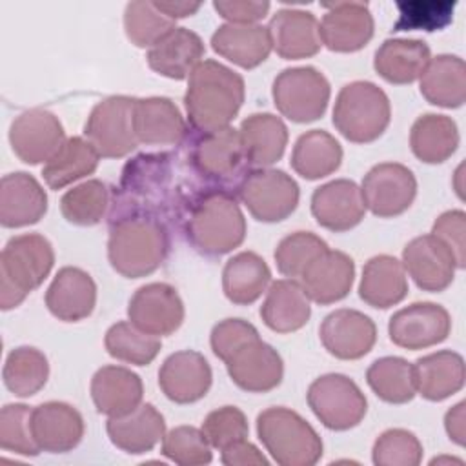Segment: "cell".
<instances>
[{
	"label": "cell",
	"instance_id": "6da1fadb",
	"mask_svg": "<svg viewBox=\"0 0 466 466\" xmlns=\"http://www.w3.org/2000/svg\"><path fill=\"white\" fill-rule=\"evenodd\" d=\"M244 96V78L237 71L217 60H202L189 75L184 93L187 122L197 133L229 127Z\"/></svg>",
	"mask_w": 466,
	"mask_h": 466
},
{
	"label": "cell",
	"instance_id": "7a4b0ae2",
	"mask_svg": "<svg viewBox=\"0 0 466 466\" xmlns=\"http://www.w3.org/2000/svg\"><path fill=\"white\" fill-rule=\"evenodd\" d=\"M169 253V231L158 215L120 213L111 217L107 258L126 279H140L157 271Z\"/></svg>",
	"mask_w": 466,
	"mask_h": 466
},
{
	"label": "cell",
	"instance_id": "3957f363",
	"mask_svg": "<svg viewBox=\"0 0 466 466\" xmlns=\"http://www.w3.org/2000/svg\"><path fill=\"white\" fill-rule=\"evenodd\" d=\"M182 224L187 242L204 257H222L246 238L244 213L224 187L197 193L184 208Z\"/></svg>",
	"mask_w": 466,
	"mask_h": 466
},
{
	"label": "cell",
	"instance_id": "277c9868",
	"mask_svg": "<svg viewBox=\"0 0 466 466\" xmlns=\"http://www.w3.org/2000/svg\"><path fill=\"white\" fill-rule=\"evenodd\" d=\"M55 251L40 233L11 237L0 255V308L13 309L51 273Z\"/></svg>",
	"mask_w": 466,
	"mask_h": 466
},
{
	"label": "cell",
	"instance_id": "5b68a950",
	"mask_svg": "<svg viewBox=\"0 0 466 466\" xmlns=\"http://www.w3.org/2000/svg\"><path fill=\"white\" fill-rule=\"evenodd\" d=\"M257 435L280 466H313L322 457V439L297 411L273 406L257 415Z\"/></svg>",
	"mask_w": 466,
	"mask_h": 466
},
{
	"label": "cell",
	"instance_id": "8992f818",
	"mask_svg": "<svg viewBox=\"0 0 466 466\" xmlns=\"http://www.w3.org/2000/svg\"><path fill=\"white\" fill-rule=\"evenodd\" d=\"M390 120V98L373 82H350L335 98L333 126L353 144H370L377 140L388 129Z\"/></svg>",
	"mask_w": 466,
	"mask_h": 466
},
{
	"label": "cell",
	"instance_id": "52a82bcc",
	"mask_svg": "<svg viewBox=\"0 0 466 466\" xmlns=\"http://www.w3.org/2000/svg\"><path fill=\"white\" fill-rule=\"evenodd\" d=\"M237 195L251 217L266 224L286 220L297 209L300 198L295 178L273 167L246 171L237 184Z\"/></svg>",
	"mask_w": 466,
	"mask_h": 466
},
{
	"label": "cell",
	"instance_id": "ba28073f",
	"mask_svg": "<svg viewBox=\"0 0 466 466\" xmlns=\"http://www.w3.org/2000/svg\"><path fill=\"white\" fill-rule=\"evenodd\" d=\"M328 78L311 66L280 71L271 87L273 104L282 116L297 124L319 120L329 102Z\"/></svg>",
	"mask_w": 466,
	"mask_h": 466
},
{
	"label": "cell",
	"instance_id": "9c48e42d",
	"mask_svg": "<svg viewBox=\"0 0 466 466\" xmlns=\"http://www.w3.org/2000/svg\"><path fill=\"white\" fill-rule=\"evenodd\" d=\"M315 417L333 431H346L360 424L368 411V400L355 380L342 373L317 377L306 393Z\"/></svg>",
	"mask_w": 466,
	"mask_h": 466
},
{
	"label": "cell",
	"instance_id": "30bf717a",
	"mask_svg": "<svg viewBox=\"0 0 466 466\" xmlns=\"http://www.w3.org/2000/svg\"><path fill=\"white\" fill-rule=\"evenodd\" d=\"M135 100L133 96L113 95L91 109L84 124V138L102 158H122L138 146L133 127Z\"/></svg>",
	"mask_w": 466,
	"mask_h": 466
},
{
	"label": "cell",
	"instance_id": "8fae6325",
	"mask_svg": "<svg viewBox=\"0 0 466 466\" xmlns=\"http://www.w3.org/2000/svg\"><path fill=\"white\" fill-rule=\"evenodd\" d=\"M171 182V160L169 155H138L129 160L122 171L118 197V213H153L157 206L166 202V195ZM111 215V217H113Z\"/></svg>",
	"mask_w": 466,
	"mask_h": 466
},
{
	"label": "cell",
	"instance_id": "7c38bea8",
	"mask_svg": "<svg viewBox=\"0 0 466 466\" xmlns=\"http://www.w3.org/2000/svg\"><path fill=\"white\" fill-rule=\"evenodd\" d=\"M189 164L198 177L213 184H226L244 175L248 162L238 129L229 126L211 133H198L189 147Z\"/></svg>",
	"mask_w": 466,
	"mask_h": 466
},
{
	"label": "cell",
	"instance_id": "4fadbf2b",
	"mask_svg": "<svg viewBox=\"0 0 466 466\" xmlns=\"http://www.w3.org/2000/svg\"><path fill=\"white\" fill-rule=\"evenodd\" d=\"M362 200L379 218H391L410 209L417 195V178L410 167L399 162L373 166L362 178Z\"/></svg>",
	"mask_w": 466,
	"mask_h": 466
},
{
	"label": "cell",
	"instance_id": "5bb4252c",
	"mask_svg": "<svg viewBox=\"0 0 466 466\" xmlns=\"http://www.w3.org/2000/svg\"><path fill=\"white\" fill-rule=\"evenodd\" d=\"M66 142L64 126L58 116L47 109H27L20 113L9 127V144L13 153L24 164H46Z\"/></svg>",
	"mask_w": 466,
	"mask_h": 466
},
{
	"label": "cell",
	"instance_id": "9a60e30c",
	"mask_svg": "<svg viewBox=\"0 0 466 466\" xmlns=\"http://www.w3.org/2000/svg\"><path fill=\"white\" fill-rule=\"evenodd\" d=\"M184 315L186 309L178 291L166 282L140 286L127 302L129 322L155 337L175 333L182 326Z\"/></svg>",
	"mask_w": 466,
	"mask_h": 466
},
{
	"label": "cell",
	"instance_id": "2e32d148",
	"mask_svg": "<svg viewBox=\"0 0 466 466\" xmlns=\"http://www.w3.org/2000/svg\"><path fill=\"white\" fill-rule=\"evenodd\" d=\"M451 319L446 308L435 302H413L390 317V340L404 350H426L448 339Z\"/></svg>",
	"mask_w": 466,
	"mask_h": 466
},
{
	"label": "cell",
	"instance_id": "e0dca14e",
	"mask_svg": "<svg viewBox=\"0 0 466 466\" xmlns=\"http://www.w3.org/2000/svg\"><path fill=\"white\" fill-rule=\"evenodd\" d=\"M402 266L413 282L430 293L444 291L459 269L451 249L431 233L415 237L404 246Z\"/></svg>",
	"mask_w": 466,
	"mask_h": 466
},
{
	"label": "cell",
	"instance_id": "ac0fdd59",
	"mask_svg": "<svg viewBox=\"0 0 466 466\" xmlns=\"http://www.w3.org/2000/svg\"><path fill=\"white\" fill-rule=\"evenodd\" d=\"M224 364L229 379L248 393L271 391L284 377L280 353L260 337L242 344Z\"/></svg>",
	"mask_w": 466,
	"mask_h": 466
},
{
	"label": "cell",
	"instance_id": "d6986e66",
	"mask_svg": "<svg viewBox=\"0 0 466 466\" xmlns=\"http://www.w3.org/2000/svg\"><path fill=\"white\" fill-rule=\"evenodd\" d=\"M319 337L324 350L340 360H357L371 351L377 340L375 322L350 308H340L324 317Z\"/></svg>",
	"mask_w": 466,
	"mask_h": 466
},
{
	"label": "cell",
	"instance_id": "ffe728a7",
	"mask_svg": "<svg viewBox=\"0 0 466 466\" xmlns=\"http://www.w3.org/2000/svg\"><path fill=\"white\" fill-rule=\"evenodd\" d=\"M326 15L319 22L320 42L335 53H355L373 36V16L364 2L324 4Z\"/></svg>",
	"mask_w": 466,
	"mask_h": 466
},
{
	"label": "cell",
	"instance_id": "44dd1931",
	"mask_svg": "<svg viewBox=\"0 0 466 466\" xmlns=\"http://www.w3.org/2000/svg\"><path fill=\"white\" fill-rule=\"evenodd\" d=\"M213 382L209 362L193 350L171 353L158 370V386L175 404H191L206 397Z\"/></svg>",
	"mask_w": 466,
	"mask_h": 466
},
{
	"label": "cell",
	"instance_id": "7402d4cb",
	"mask_svg": "<svg viewBox=\"0 0 466 466\" xmlns=\"http://www.w3.org/2000/svg\"><path fill=\"white\" fill-rule=\"evenodd\" d=\"M31 431L40 451L67 453L84 437V419L75 406L47 400L31 410Z\"/></svg>",
	"mask_w": 466,
	"mask_h": 466
},
{
	"label": "cell",
	"instance_id": "603a6c76",
	"mask_svg": "<svg viewBox=\"0 0 466 466\" xmlns=\"http://www.w3.org/2000/svg\"><path fill=\"white\" fill-rule=\"evenodd\" d=\"M366 206L360 187L348 178H335L319 186L311 195V215L317 224L335 231H350L364 218Z\"/></svg>",
	"mask_w": 466,
	"mask_h": 466
},
{
	"label": "cell",
	"instance_id": "cb8c5ba5",
	"mask_svg": "<svg viewBox=\"0 0 466 466\" xmlns=\"http://www.w3.org/2000/svg\"><path fill=\"white\" fill-rule=\"evenodd\" d=\"M355 279V262L339 249H326L315 257L299 277L309 300L328 306L342 300L351 291Z\"/></svg>",
	"mask_w": 466,
	"mask_h": 466
},
{
	"label": "cell",
	"instance_id": "d4e9b609",
	"mask_svg": "<svg viewBox=\"0 0 466 466\" xmlns=\"http://www.w3.org/2000/svg\"><path fill=\"white\" fill-rule=\"evenodd\" d=\"M271 49L284 60H300L317 55L322 47L319 20L304 9H279L268 25Z\"/></svg>",
	"mask_w": 466,
	"mask_h": 466
},
{
	"label": "cell",
	"instance_id": "484cf974",
	"mask_svg": "<svg viewBox=\"0 0 466 466\" xmlns=\"http://www.w3.org/2000/svg\"><path fill=\"white\" fill-rule=\"evenodd\" d=\"M96 304V284L93 277L75 266H64L53 277L46 291V306L62 322L87 319Z\"/></svg>",
	"mask_w": 466,
	"mask_h": 466
},
{
	"label": "cell",
	"instance_id": "4316f807",
	"mask_svg": "<svg viewBox=\"0 0 466 466\" xmlns=\"http://www.w3.org/2000/svg\"><path fill=\"white\" fill-rule=\"evenodd\" d=\"M47 211V195L42 184L25 171L7 173L0 182V224L25 228L36 224Z\"/></svg>",
	"mask_w": 466,
	"mask_h": 466
},
{
	"label": "cell",
	"instance_id": "83f0119b",
	"mask_svg": "<svg viewBox=\"0 0 466 466\" xmlns=\"http://www.w3.org/2000/svg\"><path fill=\"white\" fill-rule=\"evenodd\" d=\"M133 127L138 144L146 146H177L187 133L178 107L166 96L137 98Z\"/></svg>",
	"mask_w": 466,
	"mask_h": 466
},
{
	"label": "cell",
	"instance_id": "f1b7e54d",
	"mask_svg": "<svg viewBox=\"0 0 466 466\" xmlns=\"http://www.w3.org/2000/svg\"><path fill=\"white\" fill-rule=\"evenodd\" d=\"M106 431L113 446L129 453L142 455L151 451L166 435V420L162 413L149 402H140L133 411L109 417Z\"/></svg>",
	"mask_w": 466,
	"mask_h": 466
},
{
	"label": "cell",
	"instance_id": "f546056e",
	"mask_svg": "<svg viewBox=\"0 0 466 466\" xmlns=\"http://www.w3.org/2000/svg\"><path fill=\"white\" fill-rule=\"evenodd\" d=\"M144 397L142 379L124 366H102L91 379V399L98 413L120 417L133 411Z\"/></svg>",
	"mask_w": 466,
	"mask_h": 466
},
{
	"label": "cell",
	"instance_id": "4dcf8cb0",
	"mask_svg": "<svg viewBox=\"0 0 466 466\" xmlns=\"http://www.w3.org/2000/svg\"><path fill=\"white\" fill-rule=\"evenodd\" d=\"M204 42L186 27H175L147 51V66L171 80L189 78L193 69L202 62Z\"/></svg>",
	"mask_w": 466,
	"mask_h": 466
},
{
	"label": "cell",
	"instance_id": "1f68e13d",
	"mask_svg": "<svg viewBox=\"0 0 466 466\" xmlns=\"http://www.w3.org/2000/svg\"><path fill=\"white\" fill-rule=\"evenodd\" d=\"M211 47L228 62L253 69L266 62L271 53L268 27L260 24H222L211 35Z\"/></svg>",
	"mask_w": 466,
	"mask_h": 466
},
{
	"label": "cell",
	"instance_id": "d6a6232c",
	"mask_svg": "<svg viewBox=\"0 0 466 466\" xmlns=\"http://www.w3.org/2000/svg\"><path fill=\"white\" fill-rule=\"evenodd\" d=\"M309 315V297L299 280L279 279L269 284L260 306V317L271 331L293 333L308 324Z\"/></svg>",
	"mask_w": 466,
	"mask_h": 466
},
{
	"label": "cell",
	"instance_id": "836d02e7",
	"mask_svg": "<svg viewBox=\"0 0 466 466\" xmlns=\"http://www.w3.org/2000/svg\"><path fill=\"white\" fill-rule=\"evenodd\" d=\"M246 162L253 167H269L279 162L288 146V127L273 113H253L238 127Z\"/></svg>",
	"mask_w": 466,
	"mask_h": 466
},
{
	"label": "cell",
	"instance_id": "e575fe53",
	"mask_svg": "<svg viewBox=\"0 0 466 466\" xmlns=\"http://www.w3.org/2000/svg\"><path fill=\"white\" fill-rule=\"evenodd\" d=\"M431 58L430 46L417 38H388L375 51L373 67L390 84L404 86L420 78Z\"/></svg>",
	"mask_w": 466,
	"mask_h": 466
},
{
	"label": "cell",
	"instance_id": "d590c367",
	"mask_svg": "<svg viewBox=\"0 0 466 466\" xmlns=\"http://www.w3.org/2000/svg\"><path fill=\"white\" fill-rule=\"evenodd\" d=\"M408 295V277L400 260L391 255H375L364 268L359 297L371 308L388 309Z\"/></svg>",
	"mask_w": 466,
	"mask_h": 466
},
{
	"label": "cell",
	"instance_id": "8d00e7d4",
	"mask_svg": "<svg viewBox=\"0 0 466 466\" xmlns=\"http://www.w3.org/2000/svg\"><path fill=\"white\" fill-rule=\"evenodd\" d=\"M417 393L431 402H441L464 386V359L457 351L441 350L417 359L413 364Z\"/></svg>",
	"mask_w": 466,
	"mask_h": 466
},
{
	"label": "cell",
	"instance_id": "74e56055",
	"mask_svg": "<svg viewBox=\"0 0 466 466\" xmlns=\"http://www.w3.org/2000/svg\"><path fill=\"white\" fill-rule=\"evenodd\" d=\"M420 95L433 106L455 109L466 100V64L457 55L430 58L419 78Z\"/></svg>",
	"mask_w": 466,
	"mask_h": 466
},
{
	"label": "cell",
	"instance_id": "f35d334b",
	"mask_svg": "<svg viewBox=\"0 0 466 466\" xmlns=\"http://www.w3.org/2000/svg\"><path fill=\"white\" fill-rule=\"evenodd\" d=\"M269 284V266L255 251H240L233 255L222 269V291L226 299L237 306L253 304Z\"/></svg>",
	"mask_w": 466,
	"mask_h": 466
},
{
	"label": "cell",
	"instance_id": "ab89813d",
	"mask_svg": "<svg viewBox=\"0 0 466 466\" xmlns=\"http://www.w3.org/2000/svg\"><path fill=\"white\" fill-rule=\"evenodd\" d=\"M459 129L451 116L420 115L410 131L411 153L424 164H442L459 147Z\"/></svg>",
	"mask_w": 466,
	"mask_h": 466
},
{
	"label": "cell",
	"instance_id": "60d3db41",
	"mask_svg": "<svg viewBox=\"0 0 466 466\" xmlns=\"http://www.w3.org/2000/svg\"><path fill=\"white\" fill-rule=\"evenodd\" d=\"M291 167L306 180H319L339 169L342 147L339 140L324 129L302 133L291 153Z\"/></svg>",
	"mask_w": 466,
	"mask_h": 466
},
{
	"label": "cell",
	"instance_id": "b9f144b4",
	"mask_svg": "<svg viewBox=\"0 0 466 466\" xmlns=\"http://www.w3.org/2000/svg\"><path fill=\"white\" fill-rule=\"evenodd\" d=\"M100 155L82 137H69L56 155L44 164L42 177L51 189H62L91 173L98 166Z\"/></svg>",
	"mask_w": 466,
	"mask_h": 466
},
{
	"label": "cell",
	"instance_id": "7bdbcfd3",
	"mask_svg": "<svg viewBox=\"0 0 466 466\" xmlns=\"http://www.w3.org/2000/svg\"><path fill=\"white\" fill-rule=\"evenodd\" d=\"M47 377V357L33 346H18L11 350L2 370L4 386L15 397L22 399L36 395L46 386Z\"/></svg>",
	"mask_w": 466,
	"mask_h": 466
},
{
	"label": "cell",
	"instance_id": "ee69618b",
	"mask_svg": "<svg viewBox=\"0 0 466 466\" xmlns=\"http://www.w3.org/2000/svg\"><path fill=\"white\" fill-rule=\"evenodd\" d=\"M366 382L388 404H406L417 393L413 364L402 357H380L371 362L366 371Z\"/></svg>",
	"mask_w": 466,
	"mask_h": 466
},
{
	"label": "cell",
	"instance_id": "f6af8a7d",
	"mask_svg": "<svg viewBox=\"0 0 466 466\" xmlns=\"http://www.w3.org/2000/svg\"><path fill=\"white\" fill-rule=\"evenodd\" d=\"M111 206L109 187L98 180L89 178L71 189H67L60 198L62 217L75 226H95L98 224Z\"/></svg>",
	"mask_w": 466,
	"mask_h": 466
},
{
	"label": "cell",
	"instance_id": "bcb514c9",
	"mask_svg": "<svg viewBox=\"0 0 466 466\" xmlns=\"http://www.w3.org/2000/svg\"><path fill=\"white\" fill-rule=\"evenodd\" d=\"M104 346L109 357L116 360L135 366H147L157 359L162 342L160 337L138 329L129 320H120L106 331Z\"/></svg>",
	"mask_w": 466,
	"mask_h": 466
},
{
	"label": "cell",
	"instance_id": "7dc6e473",
	"mask_svg": "<svg viewBox=\"0 0 466 466\" xmlns=\"http://www.w3.org/2000/svg\"><path fill=\"white\" fill-rule=\"evenodd\" d=\"M175 27V20L157 9L151 0H135L124 9V31L137 47H153Z\"/></svg>",
	"mask_w": 466,
	"mask_h": 466
},
{
	"label": "cell",
	"instance_id": "c3c4849f",
	"mask_svg": "<svg viewBox=\"0 0 466 466\" xmlns=\"http://www.w3.org/2000/svg\"><path fill=\"white\" fill-rule=\"evenodd\" d=\"M328 249L326 240L311 231H295L286 235L275 248L277 269L288 279H299L309 262Z\"/></svg>",
	"mask_w": 466,
	"mask_h": 466
},
{
	"label": "cell",
	"instance_id": "681fc988",
	"mask_svg": "<svg viewBox=\"0 0 466 466\" xmlns=\"http://www.w3.org/2000/svg\"><path fill=\"white\" fill-rule=\"evenodd\" d=\"M162 455L180 466H202L213 459L211 444L202 430L195 426H177L162 439Z\"/></svg>",
	"mask_w": 466,
	"mask_h": 466
},
{
	"label": "cell",
	"instance_id": "f907efd6",
	"mask_svg": "<svg viewBox=\"0 0 466 466\" xmlns=\"http://www.w3.org/2000/svg\"><path fill=\"white\" fill-rule=\"evenodd\" d=\"M422 451L415 433L404 428H391L373 442L371 461L377 466H417L422 461Z\"/></svg>",
	"mask_w": 466,
	"mask_h": 466
},
{
	"label": "cell",
	"instance_id": "816d5d0a",
	"mask_svg": "<svg viewBox=\"0 0 466 466\" xmlns=\"http://www.w3.org/2000/svg\"><path fill=\"white\" fill-rule=\"evenodd\" d=\"M0 448L25 457L40 453L31 431V408L25 404H5L0 410Z\"/></svg>",
	"mask_w": 466,
	"mask_h": 466
},
{
	"label": "cell",
	"instance_id": "f5cc1de1",
	"mask_svg": "<svg viewBox=\"0 0 466 466\" xmlns=\"http://www.w3.org/2000/svg\"><path fill=\"white\" fill-rule=\"evenodd\" d=\"M399 20L393 31H441L453 20L455 2L431 0V2H399Z\"/></svg>",
	"mask_w": 466,
	"mask_h": 466
},
{
	"label": "cell",
	"instance_id": "db71d44e",
	"mask_svg": "<svg viewBox=\"0 0 466 466\" xmlns=\"http://www.w3.org/2000/svg\"><path fill=\"white\" fill-rule=\"evenodd\" d=\"M200 430L211 448L222 451L228 446L248 439L249 426L242 410L237 406H222L206 415Z\"/></svg>",
	"mask_w": 466,
	"mask_h": 466
},
{
	"label": "cell",
	"instance_id": "11a10c76",
	"mask_svg": "<svg viewBox=\"0 0 466 466\" xmlns=\"http://www.w3.org/2000/svg\"><path fill=\"white\" fill-rule=\"evenodd\" d=\"M260 337L258 329L244 319H224L217 322L209 335V344L217 359L226 362L242 344Z\"/></svg>",
	"mask_w": 466,
	"mask_h": 466
},
{
	"label": "cell",
	"instance_id": "9f6ffc18",
	"mask_svg": "<svg viewBox=\"0 0 466 466\" xmlns=\"http://www.w3.org/2000/svg\"><path fill=\"white\" fill-rule=\"evenodd\" d=\"M431 235L442 240L453 253L457 268L466 264V215L462 209H450L441 213L431 228Z\"/></svg>",
	"mask_w": 466,
	"mask_h": 466
},
{
	"label": "cell",
	"instance_id": "6f0895ef",
	"mask_svg": "<svg viewBox=\"0 0 466 466\" xmlns=\"http://www.w3.org/2000/svg\"><path fill=\"white\" fill-rule=\"evenodd\" d=\"M213 7L228 24H258L271 4L266 0H215Z\"/></svg>",
	"mask_w": 466,
	"mask_h": 466
},
{
	"label": "cell",
	"instance_id": "680465c9",
	"mask_svg": "<svg viewBox=\"0 0 466 466\" xmlns=\"http://www.w3.org/2000/svg\"><path fill=\"white\" fill-rule=\"evenodd\" d=\"M220 461L228 466H248V464H260V466H268V459L260 453V450L251 444L248 439L238 441L231 446H228L226 450H222Z\"/></svg>",
	"mask_w": 466,
	"mask_h": 466
},
{
	"label": "cell",
	"instance_id": "91938a15",
	"mask_svg": "<svg viewBox=\"0 0 466 466\" xmlns=\"http://www.w3.org/2000/svg\"><path fill=\"white\" fill-rule=\"evenodd\" d=\"M464 408L466 402L461 400L457 402L453 408H450L444 415V428L446 433L450 437V441H453L457 446H464V435H466V417H464Z\"/></svg>",
	"mask_w": 466,
	"mask_h": 466
},
{
	"label": "cell",
	"instance_id": "94428289",
	"mask_svg": "<svg viewBox=\"0 0 466 466\" xmlns=\"http://www.w3.org/2000/svg\"><path fill=\"white\" fill-rule=\"evenodd\" d=\"M153 2L157 9H160L171 20L191 16L202 7L200 2H178V0H153Z\"/></svg>",
	"mask_w": 466,
	"mask_h": 466
}]
</instances>
